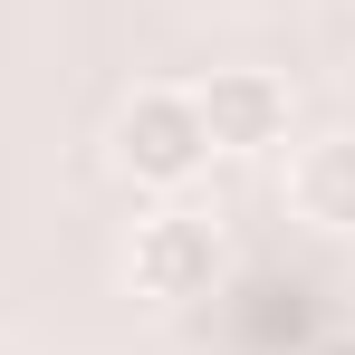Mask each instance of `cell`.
Segmentation results:
<instances>
[{"label":"cell","mask_w":355,"mask_h":355,"mask_svg":"<svg viewBox=\"0 0 355 355\" xmlns=\"http://www.w3.org/2000/svg\"><path fill=\"white\" fill-rule=\"evenodd\" d=\"M106 154H116V173L135 182V192L182 202V192L202 182V164H211V135H202L192 87H135L125 116H116V135H106Z\"/></svg>","instance_id":"obj_1"},{"label":"cell","mask_w":355,"mask_h":355,"mask_svg":"<svg viewBox=\"0 0 355 355\" xmlns=\"http://www.w3.org/2000/svg\"><path fill=\"white\" fill-rule=\"evenodd\" d=\"M221 269H231V240H221L211 211H192V202L144 211L135 240H125V288L144 297V307H192V297L221 288Z\"/></svg>","instance_id":"obj_2"},{"label":"cell","mask_w":355,"mask_h":355,"mask_svg":"<svg viewBox=\"0 0 355 355\" xmlns=\"http://www.w3.org/2000/svg\"><path fill=\"white\" fill-rule=\"evenodd\" d=\"M192 106H202L211 154H279L288 125H297V96H288L279 67H211L192 87Z\"/></svg>","instance_id":"obj_3"},{"label":"cell","mask_w":355,"mask_h":355,"mask_svg":"<svg viewBox=\"0 0 355 355\" xmlns=\"http://www.w3.org/2000/svg\"><path fill=\"white\" fill-rule=\"evenodd\" d=\"M288 211L327 240H355V125L336 135H307L288 154Z\"/></svg>","instance_id":"obj_4"},{"label":"cell","mask_w":355,"mask_h":355,"mask_svg":"<svg viewBox=\"0 0 355 355\" xmlns=\"http://www.w3.org/2000/svg\"><path fill=\"white\" fill-rule=\"evenodd\" d=\"M317 355H355V327H336V336H327V346H317Z\"/></svg>","instance_id":"obj_5"}]
</instances>
